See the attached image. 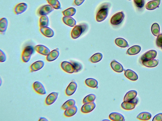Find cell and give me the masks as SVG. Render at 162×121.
I'll list each match as a JSON object with an SVG mask.
<instances>
[{
  "label": "cell",
  "mask_w": 162,
  "mask_h": 121,
  "mask_svg": "<svg viewBox=\"0 0 162 121\" xmlns=\"http://www.w3.org/2000/svg\"><path fill=\"white\" fill-rule=\"evenodd\" d=\"M96 107L95 104L94 102L84 104L81 109V111L83 113H88L92 112Z\"/></svg>",
  "instance_id": "cell-10"
},
{
  "label": "cell",
  "mask_w": 162,
  "mask_h": 121,
  "mask_svg": "<svg viewBox=\"0 0 162 121\" xmlns=\"http://www.w3.org/2000/svg\"><path fill=\"white\" fill-rule=\"evenodd\" d=\"M39 121H48V120L44 117H40Z\"/></svg>",
  "instance_id": "cell-44"
},
{
  "label": "cell",
  "mask_w": 162,
  "mask_h": 121,
  "mask_svg": "<svg viewBox=\"0 0 162 121\" xmlns=\"http://www.w3.org/2000/svg\"><path fill=\"white\" fill-rule=\"evenodd\" d=\"M44 63L42 60H38L33 63L30 66L31 71L35 72L41 69L44 66Z\"/></svg>",
  "instance_id": "cell-19"
},
{
  "label": "cell",
  "mask_w": 162,
  "mask_h": 121,
  "mask_svg": "<svg viewBox=\"0 0 162 121\" xmlns=\"http://www.w3.org/2000/svg\"><path fill=\"white\" fill-rule=\"evenodd\" d=\"M161 49H162V47H161Z\"/></svg>",
  "instance_id": "cell-46"
},
{
  "label": "cell",
  "mask_w": 162,
  "mask_h": 121,
  "mask_svg": "<svg viewBox=\"0 0 162 121\" xmlns=\"http://www.w3.org/2000/svg\"><path fill=\"white\" fill-rule=\"evenodd\" d=\"M124 17L125 15L123 12L116 13L111 17L110 23L114 26H118L122 22Z\"/></svg>",
  "instance_id": "cell-3"
},
{
  "label": "cell",
  "mask_w": 162,
  "mask_h": 121,
  "mask_svg": "<svg viewBox=\"0 0 162 121\" xmlns=\"http://www.w3.org/2000/svg\"><path fill=\"white\" fill-rule=\"evenodd\" d=\"M54 8L51 5H45L40 7L38 10V13L40 16L47 15L54 11Z\"/></svg>",
  "instance_id": "cell-5"
},
{
  "label": "cell",
  "mask_w": 162,
  "mask_h": 121,
  "mask_svg": "<svg viewBox=\"0 0 162 121\" xmlns=\"http://www.w3.org/2000/svg\"><path fill=\"white\" fill-rule=\"evenodd\" d=\"M49 18L46 15L42 16L40 19V28L48 26Z\"/></svg>",
  "instance_id": "cell-30"
},
{
  "label": "cell",
  "mask_w": 162,
  "mask_h": 121,
  "mask_svg": "<svg viewBox=\"0 0 162 121\" xmlns=\"http://www.w3.org/2000/svg\"><path fill=\"white\" fill-rule=\"evenodd\" d=\"M88 28L87 24L82 23L77 25L73 29L71 35L73 39H77L83 33L87 31Z\"/></svg>",
  "instance_id": "cell-2"
},
{
  "label": "cell",
  "mask_w": 162,
  "mask_h": 121,
  "mask_svg": "<svg viewBox=\"0 0 162 121\" xmlns=\"http://www.w3.org/2000/svg\"><path fill=\"white\" fill-rule=\"evenodd\" d=\"M138 93L136 91L131 90L127 93L124 98V102H129L134 99L137 95Z\"/></svg>",
  "instance_id": "cell-21"
},
{
  "label": "cell",
  "mask_w": 162,
  "mask_h": 121,
  "mask_svg": "<svg viewBox=\"0 0 162 121\" xmlns=\"http://www.w3.org/2000/svg\"><path fill=\"white\" fill-rule=\"evenodd\" d=\"M96 98L95 95L89 94L85 97L83 99V103L84 104L93 102Z\"/></svg>",
  "instance_id": "cell-37"
},
{
  "label": "cell",
  "mask_w": 162,
  "mask_h": 121,
  "mask_svg": "<svg viewBox=\"0 0 162 121\" xmlns=\"http://www.w3.org/2000/svg\"><path fill=\"white\" fill-rule=\"evenodd\" d=\"M129 1H131V0H129Z\"/></svg>",
  "instance_id": "cell-45"
},
{
  "label": "cell",
  "mask_w": 162,
  "mask_h": 121,
  "mask_svg": "<svg viewBox=\"0 0 162 121\" xmlns=\"http://www.w3.org/2000/svg\"><path fill=\"white\" fill-rule=\"evenodd\" d=\"M34 48L38 52L44 55H48L50 52L49 49L43 45H38Z\"/></svg>",
  "instance_id": "cell-11"
},
{
  "label": "cell",
  "mask_w": 162,
  "mask_h": 121,
  "mask_svg": "<svg viewBox=\"0 0 162 121\" xmlns=\"http://www.w3.org/2000/svg\"><path fill=\"white\" fill-rule=\"evenodd\" d=\"M33 49L31 46H28L25 47L23 52L22 59L24 63H27L31 59L33 52Z\"/></svg>",
  "instance_id": "cell-4"
},
{
  "label": "cell",
  "mask_w": 162,
  "mask_h": 121,
  "mask_svg": "<svg viewBox=\"0 0 162 121\" xmlns=\"http://www.w3.org/2000/svg\"><path fill=\"white\" fill-rule=\"evenodd\" d=\"M125 76L129 79L135 81L138 79V76L133 70L128 69L125 71L124 72Z\"/></svg>",
  "instance_id": "cell-16"
},
{
  "label": "cell",
  "mask_w": 162,
  "mask_h": 121,
  "mask_svg": "<svg viewBox=\"0 0 162 121\" xmlns=\"http://www.w3.org/2000/svg\"><path fill=\"white\" fill-rule=\"evenodd\" d=\"M153 121H162V113H160L156 115L153 118Z\"/></svg>",
  "instance_id": "cell-42"
},
{
  "label": "cell",
  "mask_w": 162,
  "mask_h": 121,
  "mask_svg": "<svg viewBox=\"0 0 162 121\" xmlns=\"http://www.w3.org/2000/svg\"><path fill=\"white\" fill-rule=\"evenodd\" d=\"M159 62L158 60L153 59L148 61H142V64L146 67L152 68L158 65Z\"/></svg>",
  "instance_id": "cell-28"
},
{
  "label": "cell",
  "mask_w": 162,
  "mask_h": 121,
  "mask_svg": "<svg viewBox=\"0 0 162 121\" xmlns=\"http://www.w3.org/2000/svg\"><path fill=\"white\" fill-rule=\"evenodd\" d=\"M141 49V47L139 45H134L127 50L126 53L129 55H135L139 53Z\"/></svg>",
  "instance_id": "cell-23"
},
{
  "label": "cell",
  "mask_w": 162,
  "mask_h": 121,
  "mask_svg": "<svg viewBox=\"0 0 162 121\" xmlns=\"http://www.w3.org/2000/svg\"><path fill=\"white\" fill-rule=\"evenodd\" d=\"M161 1V0H154L148 2L146 5V9L149 10H153L159 7Z\"/></svg>",
  "instance_id": "cell-20"
},
{
  "label": "cell",
  "mask_w": 162,
  "mask_h": 121,
  "mask_svg": "<svg viewBox=\"0 0 162 121\" xmlns=\"http://www.w3.org/2000/svg\"><path fill=\"white\" fill-rule=\"evenodd\" d=\"M156 44L158 47H162V34H159L156 39Z\"/></svg>",
  "instance_id": "cell-40"
},
{
  "label": "cell",
  "mask_w": 162,
  "mask_h": 121,
  "mask_svg": "<svg viewBox=\"0 0 162 121\" xmlns=\"http://www.w3.org/2000/svg\"><path fill=\"white\" fill-rule=\"evenodd\" d=\"M40 31L44 36L48 38L52 37L54 35L53 30L47 27L40 28Z\"/></svg>",
  "instance_id": "cell-17"
},
{
  "label": "cell",
  "mask_w": 162,
  "mask_h": 121,
  "mask_svg": "<svg viewBox=\"0 0 162 121\" xmlns=\"http://www.w3.org/2000/svg\"><path fill=\"white\" fill-rule=\"evenodd\" d=\"M77 10L73 7H70L66 9L62 13L66 17H72L75 14Z\"/></svg>",
  "instance_id": "cell-33"
},
{
  "label": "cell",
  "mask_w": 162,
  "mask_h": 121,
  "mask_svg": "<svg viewBox=\"0 0 162 121\" xmlns=\"http://www.w3.org/2000/svg\"><path fill=\"white\" fill-rule=\"evenodd\" d=\"M111 68L114 71L117 73H121L124 71V67L120 63L113 60L110 63Z\"/></svg>",
  "instance_id": "cell-14"
},
{
  "label": "cell",
  "mask_w": 162,
  "mask_h": 121,
  "mask_svg": "<svg viewBox=\"0 0 162 121\" xmlns=\"http://www.w3.org/2000/svg\"><path fill=\"white\" fill-rule=\"evenodd\" d=\"M137 98H135L131 101H124L121 104L122 108L125 110H128L134 109L138 101Z\"/></svg>",
  "instance_id": "cell-7"
},
{
  "label": "cell",
  "mask_w": 162,
  "mask_h": 121,
  "mask_svg": "<svg viewBox=\"0 0 162 121\" xmlns=\"http://www.w3.org/2000/svg\"><path fill=\"white\" fill-rule=\"evenodd\" d=\"M28 5L25 3H21L17 4L14 8V12L17 15L21 14L26 11Z\"/></svg>",
  "instance_id": "cell-12"
},
{
  "label": "cell",
  "mask_w": 162,
  "mask_h": 121,
  "mask_svg": "<svg viewBox=\"0 0 162 121\" xmlns=\"http://www.w3.org/2000/svg\"><path fill=\"white\" fill-rule=\"evenodd\" d=\"M152 33L155 36H158L160 33V27L158 23H154L151 27Z\"/></svg>",
  "instance_id": "cell-35"
},
{
  "label": "cell",
  "mask_w": 162,
  "mask_h": 121,
  "mask_svg": "<svg viewBox=\"0 0 162 121\" xmlns=\"http://www.w3.org/2000/svg\"><path fill=\"white\" fill-rule=\"evenodd\" d=\"M61 67L66 72L72 74L74 72V69L72 64L70 62L64 61L61 64Z\"/></svg>",
  "instance_id": "cell-9"
},
{
  "label": "cell",
  "mask_w": 162,
  "mask_h": 121,
  "mask_svg": "<svg viewBox=\"0 0 162 121\" xmlns=\"http://www.w3.org/2000/svg\"><path fill=\"white\" fill-rule=\"evenodd\" d=\"M59 93L57 92H53L50 94L45 100V103L48 105L54 104L57 100Z\"/></svg>",
  "instance_id": "cell-13"
},
{
  "label": "cell",
  "mask_w": 162,
  "mask_h": 121,
  "mask_svg": "<svg viewBox=\"0 0 162 121\" xmlns=\"http://www.w3.org/2000/svg\"><path fill=\"white\" fill-rule=\"evenodd\" d=\"M8 25V21L6 18H3L0 20V31L4 32L6 31Z\"/></svg>",
  "instance_id": "cell-29"
},
{
  "label": "cell",
  "mask_w": 162,
  "mask_h": 121,
  "mask_svg": "<svg viewBox=\"0 0 162 121\" xmlns=\"http://www.w3.org/2000/svg\"><path fill=\"white\" fill-rule=\"evenodd\" d=\"M111 6L109 2H104L99 7L96 15V20L98 22L104 21L107 17L110 9Z\"/></svg>",
  "instance_id": "cell-1"
},
{
  "label": "cell",
  "mask_w": 162,
  "mask_h": 121,
  "mask_svg": "<svg viewBox=\"0 0 162 121\" xmlns=\"http://www.w3.org/2000/svg\"><path fill=\"white\" fill-rule=\"evenodd\" d=\"M64 23L71 27H74L77 24V22L73 18L71 17H64L63 18Z\"/></svg>",
  "instance_id": "cell-24"
},
{
  "label": "cell",
  "mask_w": 162,
  "mask_h": 121,
  "mask_svg": "<svg viewBox=\"0 0 162 121\" xmlns=\"http://www.w3.org/2000/svg\"><path fill=\"white\" fill-rule=\"evenodd\" d=\"M109 118L111 120L113 121H124V116L120 113L117 112H113L110 114Z\"/></svg>",
  "instance_id": "cell-22"
},
{
  "label": "cell",
  "mask_w": 162,
  "mask_h": 121,
  "mask_svg": "<svg viewBox=\"0 0 162 121\" xmlns=\"http://www.w3.org/2000/svg\"><path fill=\"white\" fill-rule=\"evenodd\" d=\"M152 117L151 114L148 112H143L140 113L138 115L137 118L142 120H148Z\"/></svg>",
  "instance_id": "cell-34"
},
{
  "label": "cell",
  "mask_w": 162,
  "mask_h": 121,
  "mask_svg": "<svg viewBox=\"0 0 162 121\" xmlns=\"http://www.w3.org/2000/svg\"><path fill=\"white\" fill-rule=\"evenodd\" d=\"M85 83L88 86L92 88L97 87L98 85L97 81L94 79L92 78H89L86 79Z\"/></svg>",
  "instance_id": "cell-27"
},
{
  "label": "cell",
  "mask_w": 162,
  "mask_h": 121,
  "mask_svg": "<svg viewBox=\"0 0 162 121\" xmlns=\"http://www.w3.org/2000/svg\"><path fill=\"white\" fill-rule=\"evenodd\" d=\"M77 106H74L73 107L66 110L64 113V115L66 117H72L77 113Z\"/></svg>",
  "instance_id": "cell-25"
},
{
  "label": "cell",
  "mask_w": 162,
  "mask_h": 121,
  "mask_svg": "<svg viewBox=\"0 0 162 121\" xmlns=\"http://www.w3.org/2000/svg\"><path fill=\"white\" fill-rule=\"evenodd\" d=\"M77 87V83L74 82H71L66 90V94L68 96L73 95L75 92Z\"/></svg>",
  "instance_id": "cell-15"
},
{
  "label": "cell",
  "mask_w": 162,
  "mask_h": 121,
  "mask_svg": "<svg viewBox=\"0 0 162 121\" xmlns=\"http://www.w3.org/2000/svg\"><path fill=\"white\" fill-rule=\"evenodd\" d=\"M115 42L116 44L120 47L126 48L129 47L128 42L123 38H116Z\"/></svg>",
  "instance_id": "cell-26"
},
{
  "label": "cell",
  "mask_w": 162,
  "mask_h": 121,
  "mask_svg": "<svg viewBox=\"0 0 162 121\" xmlns=\"http://www.w3.org/2000/svg\"><path fill=\"white\" fill-rule=\"evenodd\" d=\"M0 62H4L6 61L7 57L6 54L1 50H0Z\"/></svg>",
  "instance_id": "cell-41"
},
{
  "label": "cell",
  "mask_w": 162,
  "mask_h": 121,
  "mask_svg": "<svg viewBox=\"0 0 162 121\" xmlns=\"http://www.w3.org/2000/svg\"><path fill=\"white\" fill-rule=\"evenodd\" d=\"M157 52L154 50H151L144 54L141 58L142 61H148L153 60L156 58Z\"/></svg>",
  "instance_id": "cell-6"
},
{
  "label": "cell",
  "mask_w": 162,
  "mask_h": 121,
  "mask_svg": "<svg viewBox=\"0 0 162 121\" xmlns=\"http://www.w3.org/2000/svg\"><path fill=\"white\" fill-rule=\"evenodd\" d=\"M75 101L73 99L68 100L62 105V109L63 110H66L70 108L73 107L75 105Z\"/></svg>",
  "instance_id": "cell-31"
},
{
  "label": "cell",
  "mask_w": 162,
  "mask_h": 121,
  "mask_svg": "<svg viewBox=\"0 0 162 121\" xmlns=\"http://www.w3.org/2000/svg\"><path fill=\"white\" fill-rule=\"evenodd\" d=\"M70 62L73 65L74 69V73H78L82 69V66L80 63L78 62L73 61V60H70Z\"/></svg>",
  "instance_id": "cell-38"
},
{
  "label": "cell",
  "mask_w": 162,
  "mask_h": 121,
  "mask_svg": "<svg viewBox=\"0 0 162 121\" xmlns=\"http://www.w3.org/2000/svg\"><path fill=\"white\" fill-rule=\"evenodd\" d=\"M33 88L35 92L39 94L45 95L46 93L44 85L39 82H35L33 83Z\"/></svg>",
  "instance_id": "cell-8"
},
{
  "label": "cell",
  "mask_w": 162,
  "mask_h": 121,
  "mask_svg": "<svg viewBox=\"0 0 162 121\" xmlns=\"http://www.w3.org/2000/svg\"><path fill=\"white\" fill-rule=\"evenodd\" d=\"M85 0H75L74 3L76 6H80L85 1Z\"/></svg>",
  "instance_id": "cell-43"
},
{
  "label": "cell",
  "mask_w": 162,
  "mask_h": 121,
  "mask_svg": "<svg viewBox=\"0 0 162 121\" xmlns=\"http://www.w3.org/2000/svg\"><path fill=\"white\" fill-rule=\"evenodd\" d=\"M135 6L139 9L143 8L145 4L144 0H134Z\"/></svg>",
  "instance_id": "cell-39"
},
{
  "label": "cell",
  "mask_w": 162,
  "mask_h": 121,
  "mask_svg": "<svg viewBox=\"0 0 162 121\" xmlns=\"http://www.w3.org/2000/svg\"><path fill=\"white\" fill-rule=\"evenodd\" d=\"M103 55L100 53H96L94 55L90 58V61L93 63H97L99 62L102 59Z\"/></svg>",
  "instance_id": "cell-32"
},
{
  "label": "cell",
  "mask_w": 162,
  "mask_h": 121,
  "mask_svg": "<svg viewBox=\"0 0 162 121\" xmlns=\"http://www.w3.org/2000/svg\"><path fill=\"white\" fill-rule=\"evenodd\" d=\"M48 3L55 9L61 8V4L58 0H46Z\"/></svg>",
  "instance_id": "cell-36"
},
{
  "label": "cell",
  "mask_w": 162,
  "mask_h": 121,
  "mask_svg": "<svg viewBox=\"0 0 162 121\" xmlns=\"http://www.w3.org/2000/svg\"><path fill=\"white\" fill-rule=\"evenodd\" d=\"M60 52L57 49L54 50L47 55L46 60L48 62H52L57 59L59 57Z\"/></svg>",
  "instance_id": "cell-18"
}]
</instances>
